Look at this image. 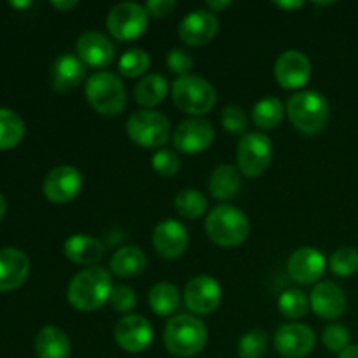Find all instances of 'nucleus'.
<instances>
[{
    "instance_id": "obj_1",
    "label": "nucleus",
    "mask_w": 358,
    "mask_h": 358,
    "mask_svg": "<svg viewBox=\"0 0 358 358\" xmlns=\"http://www.w3.org/2000/svg\"><path fill=\"white\" fill-rule=\"evenodd\" d=\"M112 289L110 273L100 266H93L79 271L70 280L66 299L79 311H96L110 299Z\"/></svg>"
},
{
    "instance_id": "obj_2",
    "label": "nucleus",
    "mask_w": 358,
    "mask_h": 358,
    "mask_svg": "<svg viewBox=\"0 0 358 358\" xmlns=\"http://www.w3.org/2000/svg\"><path fill=\"white\" fill-rule=\"evenodd\" d=\"M208 331L199 318L192 315H177L164 327V346L178 358L194 357L205 348Z\"/></svg>"
},
{
    "instance_id": "obj_3",
    "label": "nucleus",
    "mask_w": 358,
    "mask_h": 358,
    "mask_svg": "<svg viewBox=\"0 0 358 358\" xmlns=\"http://www.w3.org/2000/svg\"><path fill=\"white\" fill-rule=\"evenodd\" d=\"M205 229L213 243L224 248H233L247 240L250 233V220L236 206L220 205L208 213Z\"/></svg>"
},
{
    "instance_id": "obj_4",
    "label": "nucleus",
    "mask_w": 358,
    "mask_h": 358,
    "mask_svg": "<svg viewBox=\"0 0 358 358\" xmlns=\"http://www.w3.org/2000/svg\"><path fill=\"white\" fill-rule=\"evenodd\" d=\"M287 115L299 131L317 135L324 131L331 115V107L324 94L317 91H299L287 101Z\"/></svg>"
},
{
    "instance_id": "obj_5",
    "label": "nucleus",
    "mask_w": 358,
    "mask_h": 358,
    "mask_svg": "<svg viewBox=\"0 0 358 358\" xmlns=\"http://www.w3.org/2000/svg\"><path fill=\"white\" fill-rule=\"evenodd\" d=\"M87 101L101 115H117L126 107V90L121 77L100 70L87 79L84 86Z\"/></svg>"
},
{
    "instance_id": "obj_6",
    "label": "nucleus",
    "mask_w": 358,
    "mask_h": 358,
    "mask_svg": "<svg viewBox=\"0 0 358 358\" xmlns=\"http://www.w3.org/2000/svg\"><path fill=\"white\" fill-rule=\"evenodd\" d=\"M175 105L191 115H205L215 107L217 91L212 84L199 76L178 77L171 87Z\"/></svg>"
},
{
    "instance_id": "obj_7",
    "label": "nucleus",
    "mask_w": 358,
    "mask_h": 358,
    "mask_svg": "<svg viewBox=\"0 0 358 358\" xmlns=\"http://www.w3.org/2000/svg\"><path fill=\"white\" fill-rule=\"evenodd\" d=\"M126 131L133 143L143 147V149H156L163 147L170 138V119L157 110L135 112L128 119Z\"/></svg>"
},
{
    "instance_id": "obj_8",
    "label": "nucleus",
    "mask_w": 358,
    "mask_h": 358,
    "mask_svg": "<svg viewBox=\"0 0 358 358\" xmlns=\"http://www.w3.org/2000/svg\"><path fill=\"white\" fill-rule=\"evenodd\" d=\"M273 159L271 138L264 133H245L238 142V170L248 178H257L269 168Z\"/></svg>"
},
{
    "instance_id": "obj_9",
    "label": "nucleus",
    "mask_w": 358,
    "mask_h": 358,
    "mask_svg": "<svg viewBox=\"0 0 358 358\" xmlns=\"http://www.w3.org/2000/svg\"><path fill=\"white\" fill-rule=\"evenodd\" d=\"M149 13L143 6L135 2L117 3L107 14V30L121 42L135 41L145 34L149 27Z\"/></svg>"
},
{
    "instance_id": "obj_10",
    "label": "nucleus",
    "mask_w": 358,
    "mask_h": 358,
    "mask_svg": "<svg viewBox=\"0 0 358 358\" xmlns=\"http://www.w3.org/2000/svg\"><path fill=\"white\" fill-rule=\"evenodd\" d=\"M42 191L51 203H58V205L69 203L83 191V175L72 164L56 166L44 178Z\"/></svg>"
},
{
    "instance_id": "obj_11",
    "label": "nucleus",
    "mask_w": 358,
    "mask_h": 358,
    "mask_svg": "<svg viewBox=\"0 0 358 358\" xmlns=\"http://www.w3.org/2000/svg\"><path fill=\"white\" fill-rule=\"evenodd\" d=\"M213 138H215V129H213L212 122L201 117L185 119L177 126L173 133V143L177 150L187 154V156L205 152L212 145Z\"/></svg>"
},
{
    "instance_id": "obj_12",
    "label": "nucleus",
    "mask_w": 358,
    "mask_h": 358,
    "mask_svg": "<svg viewBox=\"0 0 358 358\" xmlns=\"http://www.w3.org/2000/svg\"><path fill=\"white\" fill-rule=\"evenodd\" d=\"M184 301L187 310L194 315H210L220 306L222 287L213 276L199 275L185 287Z\"/></svg>"
},
{
    "instance_id": "obj_13",
    "label": "nucleus",
    "mask_w": 358,
    "mask_h": 358,
    "mask_svg": "<svg viewBox=\"0 0 358 358\" xmlns=\"http://www.w3.org/2000/svg\"><path fill=\"white\" fill-rule=\"evenodd\" d=\"M114 338L128 353H142L152 345L154 331L150 322L142 315H124L115 324Z\"/></svg>"
},
{
    "instance_id": "obj_14",
    "label": "nucleus",
    "mask_w": 358,
    "mask_h": 358,
    "mask_svg": "<svg viewBox=\"0 0 358 358\" xmlns=\"http://www.w3.org/2000/svg\"><path fill=\"white\" fill-rule=\"evenodd\" d=\"M276 352L285 358H303L315 348V332L304 324H283L275 332Z\"/></svg>"
},
{
    "instance_id": "obj_15",
    "label": "nucleus",
    "mask_w": 358,
    "mask_h": 358,
    "mask_svg": "<svg viewBox=\"0 0 358 358\" xmlns=\"http://www.w3.org/2000/svg\"><path fill=\"white\" fill-rule=\"evenodd\" d=\"M311 77V62L304 52L285 51L275 63V79L285 90H301Z\"/></svg>"
},
{
    "instance_id": "obj_16",
    "label": "nucleus",
    "mask_w": 358,
    "mask_h": 358,
    "mask_svg": "<svg viewBox=\"0 0 358 358\" xmlns=\"http://www.w3.org/2000/svg\"><path fill=\"white\" fill-rule=\"evenodd\" d=\"M219 30V20L210 10H191L178 24V37L187 45H205L213 41Z\"/></svg>"
},
{
    "instance_id": "obj_17",
    "label": "nucleus",
    "mask_w": 358,
    "mask_h": 358,
    "mask_svg": "<svg viewBox=\"0 0 358 358\" xmlns=\"http://www.w3.org/2000/svg\"><path fill=\"white\" fill-rule=\"evenodd\" d=\"M289 275L292 280H296L301 285H313V283L320 282V278L325 273V262L324 254L311 247H301L289 257Z\"/></svg>"
},
{
    "instance_id": "obj_18",
    "label": "nucleus",
    "mask_w": 358,
    "mask_h": 358,
    "mask_svg": "<svg viewBox=\"0 0 358 358\" xmlns=\"http://www.w3.org/2000/svg\"><path fill=\"white\" fill-rule=\"evenodd\" d=\"M152 245L163 259L180 257L189 245L187 229L175 219L161 220L152 233Z\"/></svg>"
},
{
    "instance_id": "obj_19",
    "label": "nucleus",
    "mask_w": 358,
    "mask_h": 358,
    "mask_svg": "<svg viewBox=\"0 0 358 358\" xmlns=\"http://www.w3.org/2000/svg\"><path fill=\"white\" fill-rule=\"evenodd\" d=\"M114 45L110 38L105 37L100 31H84L77 38V56L80 62L93 69H105L114 59Z\"/></svg>"
},
{
    "instance_id": "obj_20",
    "label": "nucleus",
    "mask_w": 358,
    "mask_h": 358,
    "mask_svg": "<svg viewBox=\"0 0 358 358\" xmlns=\"http://www.w3.org/2000/svg\"><path fill=\"white\" fill-rule=\"evenodd\" d=\"M310 306L320 318L336 320L346 310L345 292L334 282H320L311 290Z\"/></svg>"
},
{
    "instance_id": "obj_21",
    "label": "nucleus",
    "mask_w": 358,
    "mask_h": 358,
    "mask_svg": "<svg viewBox=\"0 0 358 358\" xmlns=\"http://www.w3.org/2000/svg\"><path fill=\"white\" fill-rule=\"evenodd\" d=\"M30 273V261L17 248H0V292L23 285Z\"/></svg>"
},
{
    "instance_id": "obj_22",
    "label": "nucleus",
    "mask_w": 358,
    "mask_h": 358,
    "mask_svg": "<svg viewBox=\"0 0 358 358\" xmlns=\"http://www.w3.org/2000/svg\"><path fill=\"white\" fill-rule=\"evenodd\" d=\"M86 79V65L76 55H62L51 69V86L58 93L73 91Z\"/></svg>"
},
{
    "instance_id": "obj_23",
    "label": "nucleus",
    "mask_w": 358,
    "mask_h": 358,
    "mask_svg": "<svg viewBox=\"0 0 358 358\" xmlns=\"http://www.w3.org/2000/svg\"><path fill=\"white\" fill-rule=\"evenodd\" d=\"M63 252H65V257L73 264L93 268L103 259L105 247L98 238L90 236V234H72L63 245Z\"/></svg>"
},
{
    "instance_id": "obj_24",
    "label": "nucleus",
    "mask_w": 358,
    "mask_h": 358,
    "mask_svg": "<svg viewBox=\"0 0 358 358\" xmlns=\"http://www.w3.org/2000/svg\"><path fill=\"white\" fill-rule=\"evenodd\" d=\"M210 194L219 201L234 199L241 191L240 170L234 164H219L208 180Z\"/></svg>"
},
{
    "instance_id": "obj_25",
    "label": "nucleus",
    "mask_w": 358,
    "mask_h": 358,
    "mask_svg": "<svg viewBox=\"0 0 358 358\" xmlns=\"http://www.w3.org/2000/svg\"><path fill=\"white\" fill-rule=\"evenodd\" d=\"M70 339L65 332L55 325L41 329L35 338V353L38 358H70Z\"/></svg>"
},
{
    "instance_id": "obj_26",
    "label": "nucleus",
    "mask_w": 358,
    "mask_h": 358,
    "mask_svg": "<svg viewBox=\"0 0 358 358\" xmlns=\"http://www.w3.org/2000/svg\"><path fill=\"white\" fill-rule=\"evenodd\" d=\"M145 266L147 257L138 247H122L110 257V271L119 278H135Z\"/></svg>"
},
{
    "instance_id": "obj_27",
    "label": "nucleus",
    "mask_w": 358,
    "mask_h": 358,
    "mask_svg": "<svg viewBox=\"0 0 358 358\" xmlns=\"http://www.w3.org/2000/svg\"><path fill=\"white\" fill-rule=\"evenodd\" d=\"M168 83L161 73H147L135 86V100L142 107H156L166 98Z\"/></svg>"
},
{
    "instance_id": "obj_28",
    "label": "nucleus",
    "mask_w": 358,
    "mask_h": 358,
    "mask_svg": "<svg viewBox=\"0 0 358 358\" xmlns=\"http://www.w3.org/2000/svg\"><path fill=\"white\" fill-rule=\"evenodd\" d=\"M149 306L157 317H170L180 306V292L173 283H156L149 292Z\"/></svg>"
},
{
    "instance_id": "obj_29",
    "label": "nucleus",
    "mask_w": 358,
    "mask_h": 358,
    "mask_svg": "<svg viewBox=\"0 0 358 358\" xmlns=\"http://www.w3.org/2000/svg\"><path fill=\"white\" fill-rule=\"evenodd\" d=\"M283 103L276 96L261 98L252 108V121L261 129H275L285 115Z\"/></svg>"
},
{
    "instance_id": "obj_30",
    "label": "nucleus",
    "mask_w": 358,
    "mask_h": 358,
    "mask_svg": "<svg viewBox=\"0 0 358 358\" xmlns=\"http://www.w3.org/2000/svg\"><path fill=\"white\" fill-rule=\"evenodd\" d=\"M24 136V122L10 108H0V150L16 147Z\"/></svg>"
},
{
    "instance_id": "obj_31",
    "label": "nucleus",
    "mask_w": 358,
    "mask_h": 358,
    "mask_svg": "<svg viewBox=\"0 0 358 358\" xmlns=\"http://www.w3.org/2000/svg\"><path fill=\"white\" fill-rule=\"evenodd\" d=\"M206 208H208V201H206L205 194L194 191V189L180 191L175 198V210L184 219H199L201 215H205Z\"/></svg>"
},
{
    "instance_id": "obj_32",
    "label": "nucleus",
    "mask_w": 358,
    "mask_h": 358,
    "mask_svg": "<svg viewBox=\"0 0 358 358\" xmlns=\"http://www.w3.org/2000/svg\"><path fill=\"white\" fill-rule=\"evenodd\" d=\"M278 310L280 313L290 320H299L310 310V299L303 290H285L282 296L278 297Z\"/></svg>"
},
{
    "instance_id": "obj_33",
    "label": "nucleus",
    "mask_w": 358,
    "mask_h": 358,
    "mask_svg": "<svg viewBox=\"0 0 358 358\" xmlns=\"http://www.w3.org/2000/svg\"><path fill=\"white\" fill-rule=\"evenodd\" d=\"M150 66V56L147 55V51L140 48L128 49L126 52H122V56L119 58V72L121 76L129 77V79H135V77L143 76V73L149 70Z\"/></svg>"
},
{
    "instance_id": "obj_34",
    "label": "nucleus",
    "mask_w": 358,
    "mask_h": 358,
    "mask_svg": "<svg viewBox=\"0 0 358 358\" xmlns=\"http://www.w3.org/2000/svg\"><path fill=\"white\" fill-rule=\"evenodd\" d=\"M269 338L261 329L245 332L238 341V357L240 358H262L268 352Z\"/></svg>"
},
{
    "instance_id": "obj_35",
    "label": "nucleus",
    "mask_w": 358,
    "mask_h": 358,
    "mask_svg": "<svg viewBox=\"0 0 358 358\" xmlns=\"http://www.w3.org/2000/svg\"><path fill=\"white\" fill-rule=\"evenodd\" d=\"M329 268L336 276H341V278L355 275L358 271V250L353 247L339 248L332 254Z\"/></svg>"
},
{
    "instance_id": "obj_36",
    "label": "nucleus",
    "mask_w": 358,
    "mask_h": 358,
    "mask_svg": "<svg viewBox=\"0 0 358 358\" xmlns=\"http://www.w3.org/2000/svg\"><path fill=\"white\" fill-rule=\"evenodd\" d=\"M322 343L325 348L332 353H341L350 346V332L348 329L339 324H331L324 329Z\"/></svg>"
},
{
    "instance_id": "obj_37",
    "label": "nucleus",
    "mask_w": 358,
    "mask_h": 358,
    "mask_svg": "<svg viewBox=\"0 0 358 358\" xmlns=\"http://www.w3.org/2000/svg\"><path fill=\"white\" fill-rule=\"evenodd\" d=\"M150 164L163 177H173L180 170V157H178V154L175 150L161 149L154 154L152 159H150Z\"/></svg>"
},
{
    "instance_id": "obj_38",
    "label": "nucleus",
    "mask_w": 358,
    "mask_h": 358,
    "mask_svg": "<svg viewBox=\"0 0 358 358\" xmlns=\"http://www.w3.org/2000/svg\"><path fill=\"white\" fill-rule=\"evenodd\" d=\"M108 301H110L112 308L115 311H119V313H129L136 304L135 290L129 285L119 283V285H114V289L110 292V299Z\"/></svg>"
},
{
    "instance_id": "obj_39",
    "label": "nucleus",
    "mask_w": 358,
    "mask_h": 358,
    "mask_svg": "<svg viewBox=\"0 0 358 358\" xmlns=\"http://www.w3.org/2000/svg\"><path fill=\"white\" fill-rule=\"evenodd\" d=\"M247 114L238 105H229L220 115V122L229 133H243L247 129Z\"/></svg>"
},
{
    "instance_id": "obj_40",
    "label": "nucleus",
    "mask_w": 358,
    "mask_h": 358,
    "mask_svg": "<svg viewBox=\"0 0 358 358\" xmlns=\"http://www.w3.org/2000/svg\"><path fill=\"white\" fill-rule=\"evenodd\" d=\"M166 65L170 72L178 73V76H189V70L192 69L194 62H192L191 55L184 49H171L166 56Z\"/></svg>"
},
{
    "instance_id": "obj_41",
    "label": "nucleus",
    "mask_w": 358,
    "mask_h": 358,
    "mask_svg": "<svg viewBox=\"0 0 358 358\" xmlns=\"http://www.w3.org/2000/svg\"><path fill=\"white\" fill-rule=\"evenodd\" d=\"M175 6V0H149L145 9L152 17H166L173 13Z\"/></svg>"
},
{
    "instance_id": "obj_42",
    "label": "nucleus",
    "mask_w": 358,
    "mask_h": 358,
    "mask_svg": "<svg viewBox=\"0 0 358 358\" xmlns=\"http://www.w3.org/2000/svg\"><path fill=\"white\" fill-rule=\"evenodd\" d=\"M206 7H208L210 13H220V10L231 7L229 0H206Z\"/></svg>"
},
{
    "instance_id": "obj_43",
    "label": "nucleus",
    "mask_w": 358,
    "mask_h": 358,
    "mask_svg": "<svg viewBox=\"0 0 358 358\" xmlns=\"http://www.w3.org/2000/svg\"><path fill=\"white\" fill-rule=\"evenodd\" d=\"M51 6L55 7V9H58V10H62V13H65V10L76 9V7L79 6V2H77V0H62V2H59V0H52Z\"/></svg>"
},
{
    "instance_id": "obj_44",
    "label": "nucleus",
    "mask_w": 358,
    "mask_h": 358,
    "mask_svg": "<svg viewBox=\"0 0 358 358\" xmlns=\"http://www.w3.org/2000/svg\"><path fill=\"white\" fill-rule=\"evenodd\" d=\"M276 7L285 10H297L304 6V2H299V0H292V2H275Z\"/></svg>"
},
{
    "instance_id": "obj_45",
    "label": "nucleus",
    "mask_w": 358,
    "mask_h": 358,
    "mask_svg": "<svg viewBox=\"0 0 358 358\" xmlns=\"http://www.w3.org/2000/svg\"><path fill=\"white\" fill-rule=\"evenodd\" d=\"M338 358H358V345H350L348 348L339 353Z\"/></svg>"
},
{
    "instance_id": "obj_46",
    "label": "nucleus",
    "mask_w": 358,
    "mask_h": 358,
    "mask_svg": "<svg viewBox=\"0 0 358 358\" xmlns=\"http://www.w3.org/2000/svg\"><path fill=\"white\" fill-rule=\"evenodd\" d=\"M6 212H7V201H6V198H3V196L0 194V220L3 219Z\"/></svg>"
},
{
    "instance_id": "obj_47",
    "label": "nucleus",
    "mask_w": 358,
    "mask_h": 358,
    "mask_svg": "<svg viewBox=\"0 0 358 358\" xmlns=\"http://www.w3.org/2000/svg\"><path fill=\"white\" fill-rule=\"evenodd\" d=\"M10 6H14V7H28V6H30V2H13V3H10Z\"/></svg>"
}]
</instances>
